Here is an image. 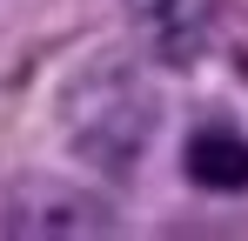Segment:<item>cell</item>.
I'll list each match as a JSON object with an SVG mask.
<instances>
[{
  "mask_svg": "<svg viewBox=\"0 0 248 241\" xmlns=\"http://www.w3.org/2000/svg\"><path fill=\"white\" fill-rule=\"evenodd\" d=\"M155 127H161V94L127 47H101L61 80V141L94 174H108V181L141 174Z\"/></svg>",
  "mask_w": 248,
  "mask_h": 241,
  "instance_id": "1",
  "label": "cell"
},
{
  "mask_svg": "<svg viewBox=\"0 0 248 241\" xmlns=\"http://www.w3.org/2000/svg\"><path fill=\"white\" fill-rule=\"evenodd\" d=\"M0 235H27V241H101L114 235V208L101 195H87L74 181L54 174H27L0 195Z\"/></svg>",
  "mask_w": 248,
  "mask_h": 241,
  "instance_id": "2",
  "label": "cell"
},
{
  "mask_svg": "<svg viewBox=\"0 0 248 241\" xmlns=\"http://www.w3.org/2000/svg\"><path fill=\"white\" fill-rule=\"evenodd\" d=\"M127 7L141 20V40L168 67H195L215 40V20H221V0H127Z\"/></svg>",
  "mask_w": 248,
  "mask_h": 241,
  "instance_id": "3",
  "label": "cell"
},
{
  "mask_svg": "<svg viewBox=\"0 0 248 241\" xmlns=\"http://www.w3.org/2000/svg\"><path fill=\"white\" fill-rule=\"evenodd\" d=\"M181 167H188V181L208 188V195H248V134L228 127V120H208V127L188 134Z\"/></svg>",
  "mask_w": 248,
  "mask_h": 241,
  "instance_id": "4",
  "label": "cell"
}]
</instances>
